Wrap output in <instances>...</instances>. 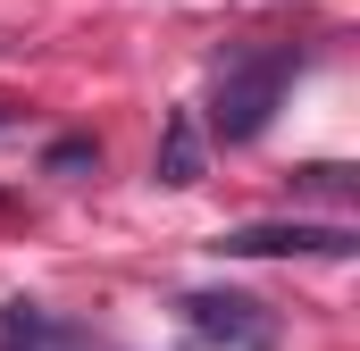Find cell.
Listing matches in <instances>:
<instances>
[{"instance_id":"obj_2","label":"cell","mask_w":360,"mask_h":351,"mask_svg":"<svg viewBox=\"0 0 360 351\" xmlns=\"http://www.w3.org/2000/svg\"><path fill=\"white\" fill-rule=\"evenodd\" d=\"M184 335L201 351H276L285 343V318H276L269 301H252V293H184Z\"/></svg>"},{"instance_id":"obj_5","label":"cell","mask_w":360,"mask_h":351,"mask_svg":"<svg viewBox=\"0 0 360 351\" xmlns=\"http://www.w3.org/2000/svg\"><path fill=\"white\" fill-rule=\"evenodd\" d=\"M0 351H84V335L59 326L42 301H0Z\"/></svg>"},{"instance_id":"obj_6","label":"cell","mask_w":360,"mask_h":351,"mask_svg":"<svg viewBox=\"0 0 360 351\" xmlns=\"http://www.w3.org/2000/svg\"><path fill=\"white\" fill-rule=\"evenodd\" d=\"M42 168L51 176H92L101 168V143H92V134H59V143L42 151Z\"/></svg>"},{"instance_id":"obj_7","label":"cell","mask_w":360,"mask_h":351,"mask_svg":"<svg viewBox=\"0 0 360 351\" xmlns=\"http://www.w3.org/2000/svg\"><path fill=\"white\" fill-rule=\"evenodd\" d=\"M293 184H302V192H319V201H352V192H360L352 168H302Z\"/></svg>"},{"instance_id":"obj_3","label":"cell","mask_w":360,"mask_h":351,"mask_svg":"<svg viewBox=\"0 0 360 351\" xmlns=\"http://www.w3.org/2000/svg\"><path fill=\"white\" fill-rule=\"evenodd\" d=\"M218 251L226 260H352L360 234L344 226V218H269V226H226L218 234Z\"/></svg>"},{"instance_id":"obj_4","label":"cell","mask_w":360,"mask_h":351,"mask_svg":"<svg viewBox=\"0 0 360 351\" xmlns=\"http://www.w3.org/2000/svg\"><path fill=\"white\" fill-rule=\"evenodd\" d=\"M151 168H160V184H176V192L210 176V143H201V117L193 109H168L160 117V159Z\"/></svg>"},{"instance_id":"obj_1","label":"cell","mask_w":360,"mask_h":351,"mask_svg":"<svg viewBox=\"0 0 360 351\" xmlns=\"http://www.w3.org/2000/svg\"><path fill=\"white\" fill-rule=\"evenodd\" d=\"M293 67H302L293 42L235 51V59L218 67V92H210V126H218V143H260L269 117H276V100H285V84H293Z\"/></svg>"},{"instance_id":"obj_8","label":"cell","mask_w":360,"mask_h":351,"mask_svg":"<svg viewBox=\"0 0 360 351\" xmlns=\"http://www.w3.org/2000/svg\"><path fill=\"white\" fill-rule=\"evenodd\" d=\"M0 126H8V109H0Z\"/></svg>"}]
</instances>
